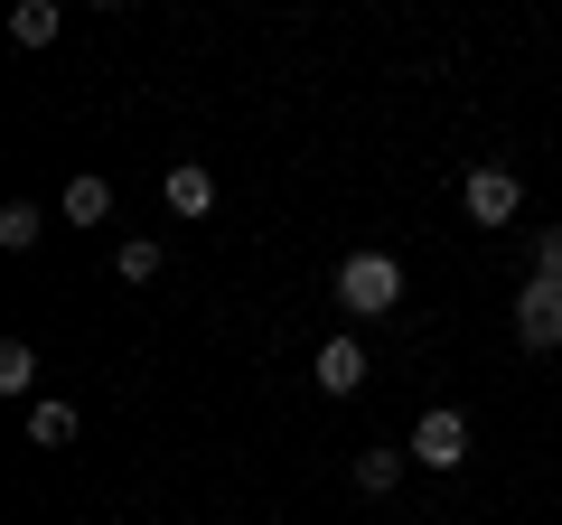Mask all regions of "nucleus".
Here are the masks:
<instances>
[{"mask_svg":"<svg viewBox=\"0 0 562 525\" xmlns=\"http://www.w3.org/2000/svg\"><path fill=\"white\" fill-rule=\"evenodd\" d=\"M338 301L357 310V320H384V310L403 301V262L375 254V244H366V254H347V262H338Z\"/></svg>","mask_w":562,"mask_h":525,"instance_id":"nucleus-1","label":"nucleus"},{"mask_svg":"<svg viewBox=\"0 0 562 525\" xmlns=\"http://www.w3.org/2000/svg\"><path fill=\"white\" fill-rule=\"evenodd\" d=\"M516 338L535 347V357H553V347H562V282H553V272H525V291H516Z\"/></svg>","mask_w":562,"mask_h":525,"instance_id":"nucleus-2","label":"nucleus"},{"mask_svg":"<svg viewBox=\"0 0 562 525\" xmlns=\"http://www.w3.org/2000/svg\"><path fill=\"white\" fill-rule=\"evenodd\" d=\"M460 206H469V225H516L525 188H516V169L479 160V169H469V179H460Z\"/></svg>","mask_w":562,"mask_h":525,"instance_id":"nucleus-3","label":"nucleus"},{"mask_svg":"<svg viewBox=\"0 0 562 525\" xmlns=\"http://www.w3.org/2000/svg\"><path fill=\"white\" fill-rule=\"evenodd\" d=\"M403 450H413L422 469H460V460H469V413L431 404V413H422V423H413V442H403Z\"/></svg>","mask_w":562,"mask_h":525,"instance_id":"nucleus-4","label":"nucleus"},{"mask_svg":"<svg viewBox=\"0 0 562 525\" xmlns=\"http://www.w3.org/2000/svg\"><path fill=\"white\" fill-rule=\"evenodd\" d=\"M160 198H169V216H206V206H216V169L206 160H179L160 179Z\"/></svg>","mask_w":562,"mask_h":525,"instance_id":"nucleus-5","label":"nucleus"},{"mask_svg":"<svg viewBox=\"0 0 562 525\" xmlns=\"http://www.w3.org/2000/svg\"><path fill=\"white\" fill-rule=\"evenodd\" d=\"M366 384V347L357 338H328L319 347V394H357Z\"/></svg>","mask_w":562,"mask_h":525,"instance_id":"nucleus-6","label":"nucleus"},{"mask_svg":"<svg viewBox=\"0 0 562 525\" xmlns=\"http://www.w3.org/2000/svg\"><path fill=\"white\" fill-rule=\"evenodd\" d=\"M76 404H66V394H47V404H29V442H38V450H66V442H76Z\"/></svg>","mask_w":562,"mask_h":525,"instance_id":"nucleus-7","label":"nucleus"},{"mask_svg":"<svg viewBox=\"0 0 562 525\" xmlns=\"http://www.w3.org/2000/svg\"><path fill=\"white\" fill-rule=\"evenodd\" d=\"M160 262H169L160 235H122V244H113V272H122L132 291H140V282H160Z\"/></svg>","mask_w":562,"mask_h":525,"instance_id":"nucleus-8","label":"nucleus"},{"mask_svg":"<svg viewBox=\"0 0 562 525\" xmlns=\"http://www.w3.org/2000/svg\"><path fill=\"white\" fill-rule=\"evenodd\" d=\"M38 235H47V206L38 198H10V206H0V244H10V254H29Z\"/></svg>","mask_w":562,"mask_h":525,"instance_id":"nucleus-9","label":"nucleus"},{"mask_svg":"<svg viewBox=\"0 0 562 525\" xmlns=\"http://www.w3.org/2000/svg\"><path fill=\"white\" fill-rule=\"evenodd\" d=\"M113 216V179H66V225H103Z\"/></svg>","mask_w":562,"mask_h":525,"instance_id":"nucleus-10","label":"nucleus"},{"mask_svg":"<svg viewBox=\"0 0 562 525\" xmlns=\"http://www.w3.org/2000/svg\"><path fill=\"white\" fill-rule=\"evenodd\" d=\"M10 38L20 47H57V0H20V10H10Z\"/></svg>","mask_w":562,"mask_h":525,"instance_id":"nucleus-11","label":"nucleus"},{"mask_svg":"<svg viewBox=\"0 0 562 525\" xmlns=\"http://www.w3.org/2000/svg\"><path fill=\"white\" fill-rule=\"evenodd\" d=\"M38 384V347L29 338H0V394H29Z\"/></svg>","mask_w":562,"mask_h":525,"instance_id":"nucleus-12","label":"nucleus"},{"mask_svg":"<svg viewBox=\"0 0 562 525\" xmlns=\"http://www.w3.org/2000/svg\"><path fill=\"white\" fill-rule=\"evenodd\" d=\"M403 460H413V450H357V488H366V498H384V488L403 479Z\"/></svg>","mask_w":562,"mask_h":525,"instance_id":"nucleus-13","label":"nucleus"},{"mask_svg":"<svg viewBox=\"0 0 562 525\" xmlns=\"http://www.w3.org/2000/svg\"><path fill=\"white\" fill-rule=\"evenodd\" d=\"M535 272H553V282H562V225H543V235H535Z\"/></svg>","mask_w":562,"mask_h":525,"instance_id":"nucleus-14","label":"nucleus"},{"mask_svg":"<svg viewBox=\"0 0 562 525\" xmlns=\"http://www.w3.org/2000/svg\"><path fill=\"white\" fill-rule=\"evenodd\" d=\"M85 10H132V0H85Z\"/></svg>","mask_w":562,"mask_h":525,"instance_id":"nucleus-15","label":"nucleus"}]
</instances>
